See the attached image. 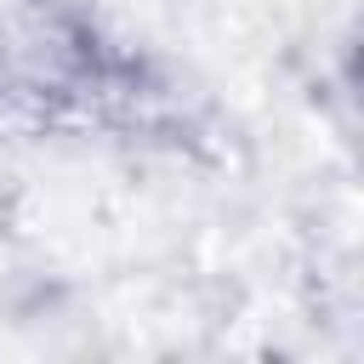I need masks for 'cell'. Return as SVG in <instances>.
Returning a JSON list of instances; mask_svg holds the SVG:
<instances>
[{"label": "cell", "mask_w": 364, "mask_h": 364, "mask_svg": "<svg viewBox=\"0 0 364 364\" xmlns=\"http://www.w3.org/2000/svg\"><path fill=\"white\" fill-rule=\"evenodd\" d=\"M0 102L51 125H148L159 85L63 6H23L0 23Z\"/></svg>", "instance_id": "cell-1"}]
</instances>
